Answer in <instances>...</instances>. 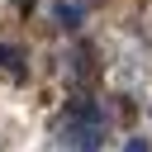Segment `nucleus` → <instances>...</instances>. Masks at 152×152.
I'll return each instance as SVG.
<instances>
[{"mask_svg": "<svg viewBox=\"0 0 152 152\" xmlns=\"http://www.w3.org/2000/svg\"><path fill=\"white\" fill-rule=\"evenodd\" d=\"M0 66H14V71H24V52H19V48H10V43H0Z\"/></svg>", "mask_w": 152, "mask_h": 152, "instance_id": "f257e3e1", "label": "nucleus"}, {"mask_svg": "<svg viewBox=\"0 0 152 152\" xmlns=\"http://www.w3.org/2000/svg\"><path fill=\"white\" fill-rule=\"evenodd\" d=\"M124 152H147V142H142V138H133V142H128Z\"/></svg>", "mask_w": 152, "mask_h": 152, "instance_id": "7ed1b4c3", "label": "nucleus"}, {"mask_svg": "<svg viewBox=\"0 0 152 152\" xmlns=\"http://www.w3.org/2000/svg\"><path fill=\"white\" fill-rule=\"evenodd\" d=\"M14 5H19V14H33V5H38V0H14Z\"/></svg>", "mask_w": 152, "mask_h": 152, "instance_id": "20e7f679", "label": "nucleus"}, {"mask_svg": "<svg viewBox=\"0 0 152 152\" xmlns=\"http://www.w3.org/2000/svg\"><path fill=\"white\" fill-rule=\"evenodd\" d=\"M57 19H62L66 28H81V10H76V5H57Z\"/></svg>", "mask_w": 152, "mask_h": 152, "instance_id": "f03ea898", "label": "nucleus"}]
</instances>
